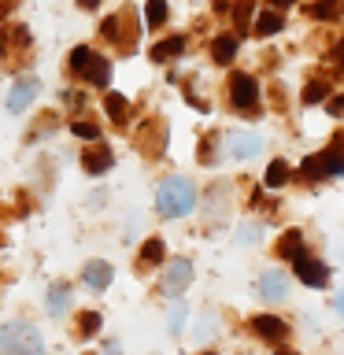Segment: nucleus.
<instances>
[{
  "label": "nucleus",
  "instance_id": "1",
  "mask_svg": "<svg viewBox=\"0 0 344 355\" xmlns=\"http://www.w3.org/2000/svg\"><path fill=\"white\" fill-rule=\"evenodd\" d=\"M196 207V189L189 178H166L160 185V193H155V211H160L163 218H182L189 211Z\"/></svg>",
  "mask_w": 344,
  "mask_h": 355
},
{
  "label": "nucleus",
  "instance_id": "2",
  "mask_svg": "<svg viewBox=\"0 0 344 355\" xmlns=\"http://www.w3.org/2000/svg\"><path fill=\"white\" fill-rule=\"evenodd\" d=\"M0 355H44V340L30 322H8L0 329Z\"/></svg>",
  "mask_w": 344,
  "mask_h": 355
},
{
  "label": "nucleus",
  "instance_id": "3",
  "mask_svg": "<svg viewBox=\"0 0 344 355\" xmlns=\"http://www.w3.org/2000/svg\"><path fill=\"white\" fill-rule=\"evenodd\" d=\"M137 41H141L137 11H133V8L115 11V26H111V44H115V49H119L122 55H133V52H137Z\"/></svg>",
  "mask_w": 344,
  "mask_h": 355
},
{
  "label": "nucleus",
  "instance_id": "4",
  "mask_svg": "<svg viewBox=\"0 0 344 355\" xmlns=\"http://www.w3.org/2000/svg\"><path fill=\"white\" fill-rule=\"evenodd\" d=\"M133 144L141 148V155H148V159H160L163 148H166V122L160 115L144 119V126L133 133Z\"/></svg>",
  "mask_w": 344,
  "mask_h": 355
},
{
  "label": "nucleus",
  "instance_id": "5",
  "mask_svg": "<svg viewBox=\"0 0 344 355\" xmlns=\"http://www.w3.org/2000/svg\"><path fill=\"white\" fill-rule=\"evenodd\" d=\"M226 89H230V104L237 107V111H255V107H259V82H255L252 74L233 71Z\"/></svg>",
  "mask_w": 344,
  "mask_h": 355
},
{
  "label": "nucleus",
  "instance_id": "6",
  "mask_svg": "<svg viewBox=\"0 0 344 355\" xmlns=\"http://www.w3.org/2000/svg\"><path fill=\"white\" fill-rule=\"evenodd\" d=\"M193 282V263L189 259H171L160 274V293L163 296H182Z\"/></svg>",
  "mask_w": 344,
  "mask_h": 355
},
{
  "label": "nucleus",
  "instance_id": "7",
  "mask_svg": "<svg viewBox=\"0 0 344 355\" xmlns=\"http://www.w3.org/2000/svg\"><path fill=\"white\" fill-rule=\"evenodd\" d=\"M37 89H41V82H37L33 74L15 78V85H11V93H8V111H11V115H22V111H26V107L33 104Z\"/></svg>",
  "mask_w": 344,
  "mask_h": 355
},
{
  "label": "nucleus",
  "instance_id": "8",
  "mask_svg": "<svg viewBox=\"0 0 344 355\" xmlns=\"http://www.w3.org/2000/svg\"><path fill=\"white\" fill-rule=\"evenodd\" d=\"M226 144H230L233 159H252L263 148V137L259 133H248V130H233V133H226Z\"/></svg>",
  "mask_w": 344,
  "mask_h": 355
},
{
  "label": "nucleus",
  "instance_id": "9",
  "mask_svg": "<svg viewBox=\"0 0 344 355\" xmlns=\"http://www.w3.org/2000/svg\"><path fill=\"white\" fill-rule=\"evenodd\" d=\"M111 163H115V155H111V148H108L104 141H96L93 148L82 152V171L93 174V178H100L104 171H111Z\"/></svg>",
  "mask_w": 344,
  "mask_h": 355
},
{
  "label": "nucleus",
  "instance_id": "10",
  "mask_svg": "<svg viewBox=\"0 0 344 355\" xmlns=\"http://www.w3.org/2000/svg\"><path fill=\"white\" fill-rule=\"evenodd\" d=\"M248 326H252L255 337H263V340H270V344H282V340L289 337V326H285L277 315H255Z\"/></svg>",
  "mask_w": 344,
  "mask_h": 355
},
{
  "label": "nucleus",
  "instance_id": "11",
  "mask_svg": "<svg viewBox=\"0 0 344 355\" xmlns=\"http://www.w3.org/2000/svg\"><path fill=\"white\" fill-rule=\"evenodd\" d=\"M293 266H296V277L304 285H311V288H322L329 282V270L322 266L318 259H307V255H300V259H293Z\"/></svg>",
  "mask_w": 344,
  "mask_h": 355
},
{
  "label": "nucleus",
  "instance_id": "12",
  "mask_svg": "<svg viewBox=\"0 0 344 355\" xmlns=\"http://www.w3.org/2000/svg\"><path fill=\"white\" fill-rule=\"evenodd\" d=\"M82 82L96 85V89H108L111 85V60H104V55H89V63L82 67Z\"/></svg>",
  "mask_w": 344,
  "mask_h": 355
},
{
  "label": "nucleus",
  "instance_id": "13",
  "mask_svg": "<svg viewBox=\"0 0 344 355\" xmlns=\"http://www.w3.org/2000/svg\"><path fill=\"white\" fill-rule=\"evenodd\" d=\"M82 277H85V285L93 288V293H104V288L111 285V277H115V266H111L108 259H93V263H85Z\"/></svg>",
  "mask_w": 344,
  "mask_h": 355
},
{
  "label": "nucleus",
  "instance_id": "14",
  "mask_svg": "<svg viewBox=\"0 0 344 355\" xmlns=\"http://www.w3.org/2000/svg\"><path fill=\"white\" fill-rule=\"evenodd\" d=\"M163 259H166V244L160 237H148L137 252V274H148L152 266H160Z\"/></svg>",
  "mask_w": 344,
  "mask_h": 355
},
{
  "label": "nucleus",
  "instance_id": "15",
  "mask_svg": "<svg viewBox=\"0 0 344 355\" xmlns=\"http://www.w3.org/2000/svg\"><path fill=\"white\" fill-rule=\"evenodd\" d=\"M259 296L263 300H285L289 296V277L282 270H266L259 277Z\"/></svg>",
  "mask_w": 344,
  "mask_h": 355
},
{
  "label": "nucleus",
  "instance_id": "16",
  "mask_svg": "<svg viewBox=\"0 0 344 355\" xmlns=\"http://www.w3.org/2000/svg\"><path fill=\"white\" fill-rule=\"evenodd\" d=\"M182 52H185V37H182V33H174V37H163V41H155L148 55H152L155 63H171V60H178Z\"/></svg>",
  "mask_w": 344,
  "mask_h": 355
},
{
  "label": "nucleus",
  "instance_id": "17",
  "mask_svg": "<svg viewBox=\"0 0 344 355\" xmlns=\"http://www.w3.org/2000/svg\"><path fill=\"white\" fill-rule=\"evenodd\" d=\"M67 304H71V282H55L49 288V300H44V311L52 318H63L67 315Z\"/></svg>",
  "mask_w": 344,
  "mask_h": 355
},
{
  "label": "nucleus",
  "instance_id": "18",
  "mask_svg": "<svg viewBox=\"0 0 344 355\" xmlns=\"http://www.w3.org/2000/svg\"><path fill=\"white\" fill-rule=\"evenodd\" d=\"M274 252H277V259H289V263L300 259V255H304V233H300V230H285Z\"/></svg>",
  "mask_w": 344,
  "mask_h": 355
},
{
  "label": "nucleus",
  "instance_id": "19",
  "mask_svg": "<svg viewBox=\"0 0 344 355\" xmlns=\"http://www.w3.org/2000/svg\"><path fill=\"white\" fill-rule=\"evenodd\" d=\"M252 30L259 33V37H274L277 30H285V19H282V11H259V15L252 19Z\"/></svg>",
  "mask_w": 344,
  "mask_h": 355
},
{
  "label": "nucleus",
  "instance_id": "20",
  "mask_svg": "<svg viewBox=\"0 0 344 355\" xmlns=\"http://www.w3.org/2000/svg\"><path fill=\"white\" fill-rule=\"evenodd\" d=\"M233 55H237V37H233V33L215 37V44H211V60L226 67V63H233Z\"/></svg>",
  "mask_w": 344,
  "mask_h": 355
},
{
  "label": "nucleus",
  "instance_id": "21",
  "mask_svg": "<svg viewBox=\"0 0 344 355\" xmlns=\"http://www.w3.org/2000/svg\"><path fill=\"white\" fill-rule=\"evenodd\" d=\"M100 326H104V318H100V311H82V315L74 318V333H78L82 340L96 337V333H100Z\"/></svg>",
  "mask_w": 344,
  "mask_h": 355
},
{
  "label": "nucleus",
  "instance_id": "22",
  "mask_svg": "<svg viewBox=\"0 0 344 355\" xmlns=\"http://www.w3.org/2000/svg\"><path fill=\"white\" fill-rule=\"evenodd\" d=\"M104 111H108V119H115L119 126H126V115H130V100L122 96V93H108V96H104Z\"/></svg>",
  "mask_w": 344,
  "mask_h": 355
},
{
  "label": "nucleus",
  "instance_id": "23",
  "mask_svg": "<svg viewBox=\"0 0 344 355\" xmlns=\"http://www.w3.org/2000/svg\"><path fill=\"white\" fill-rule=\"evenodd\" d=\"M166 15H171V11H166V0H148V4H144V22H148V30H160L166 22Z\"/></svg>",
  "mask_w": 344,
  "mask_h": 355
},
{
  "label": "nucleus",
  "instance_id": "24",
  "mask_svg": "<svg viewBox=\"0 0 344 355\" xmlns=\"http://www.w3.org/2000/svg\"><path fill=\"white\" fill-rule=\"evenodd\" d=\"M289 178H293V174H289V163H285V159H274L270 166H266V178H263V182H266V189H282Z\"/></svg>",
  "mask_w": 344,
  "mask_h": 355
},
{
  "label": "nucleus",
  "instance_id": "25",
  "mask_svg": "<svg viewBox=\"0 0 344 355\" xmlns=\"http://www.w3.org/2000/svg\"><path fill=\"white\" fill-rule=\"evenodd\" d=\"M89 55H93V49H85V44L71 49V55H67V74H71V78H82V67L89 63Z\"/></svg>",
  "mask_w": 344,
  "mask_h": 355
},
{
  "label": "nucleus",
  "instance_id": "26",
  "mask_svg": "<svg viewBox=\"0 0 344 355\" xmlns=\"http://www.w3.org/2000/svg\"><path fill=\"white\" fill-rule=\"evenodd\" d=\"M60 126L55 122V111H41L37 115V122H33V130H30V141H37V137H49V133Z\"/></svg>",
  "mask_w": 344,
  "mask_h": 355
},
{
  "label": "nucleus",
  "instance_id": "27",
  "mask_svg": "<svg viewBox=\"0 0 344 355\" xmlns=\"http://www.w3.org/2000/svg\"><path fill=\"white\" fill-rule=\"evenodd\" d=\"M252 11H255V0H237V8H233V22H237V30H248Z\"/></svg>",
  "mask_w": 344,
  "mask_h": 355
},
{
  "label": "nucleus",
  "instance_id": "28",
  "mask_svg": "<svg viewBox=\"0 0 344 355\" xmlns=\"http://www.w3.org/2000/svg\"><path fill=\"white\" fill-rule=\"evenodd\" d=\"M215 144H218V133H207V137L200 141V155H196V159L204 163V166L215 163Z\"/></svg>",
  "mask_w": 344,
  "mask_h": 355
},
{
  "label": "nucleus",
  "instance_id": "29",
  "mask_svg": "<svg viewBox=\"0 0 344 355\" xmlns=\"http://www.w3.org/2000/svg\"><path fill=\"white\" fill-rule=\"evenodd\" d=\"M71 133L82 141H100V126L96 122H71Z\"/></svg>",
  "mask_w": 344,
  "mask_h": 355
},
{
  "label": "nucleus",
  "instance_id": "30",
  "mask_svg": "<svg viewBox=\"0 0 344 355\" xmlns=\"http://www.w3.org/2000/svg\"><path fill=\"white\" fill-rule=\"evenodd\" d=\"M300 174L311 178V182H315V178H326V171H322V155H307L304 166H300Z\"/></svg>",
  "mask_w": 344,
  "mask_h": 355
},
{
  "label": "nucleus",
  "instance_id": "31",
  "mask_svg": "<svg viewBox=\"0 0 344 355\" xmlns=\"http://www.w3.org/2000/svg\"><path fill=\"white\" fill-rule=\"evenodd\" d=\"M326 93H329V89L322 85V82H311L304 89V104H318V100H326Z\"/></svg>",
  "mask_w": 344,
  "mask_h": 355
},
{
  "label": "nucleus",
  "instance_id": "32",
  "mask_svg": "<svg viewBox=\"0 0 344 355\" xmlns=\"http://www.w3.org/2000/svg\"><path fill=\"white\" fill-rule=\"evenodd\" d=\"M333 11H337V4H333V0H322V4H311L307 8V15L311 19H333Z\"/></svg>",
  "mask_w": 344,
  "mask_h": 355
},
{
  "label": "nucleus",
  "instance_id": "33",
  "mask_svg": "<svg viewBox=\"0 0 344 355\" xmlns=\"http://www.w3.org/2000/svg\"><path fill=\"white\" fill-rule=\"evenodd\" d=\"M237 241L241 244H255V241H259V226H248V222H244V226L237 230Z\"/></svg>",
  "mask_w": 344,
  "mask_h": 355
},
{
  "label": "nucleus",
  "instance_id": "34",
  "mask_svg": "<svg viewBox=\"0 0 344 355\" xmlns=\"http://www.w3.org/2000/svg\"><path fill=\"white\" fill-rule=\"evenodd\" d=\"M182 326H185V307L178 304V307L171 311V333H182Z\"/></svg>",
  "mask_w": 344,
  "mask_h": 355
},
{
  "label": "nucleus",
  "instance_id": "35",
  "mask_svg": "<svg viewBox=\"0 0 344 355\" xmlns=\"http://www.w3.org/2000/svg\"><path fill=\"white\" fill-rule=\"evenodd\" d=\"M11 52V26H0V55Z\"/></svg>",
  "mask_w": 344,
  "mask_h": 355
},
{
  "label": "nucleus",
  "instance_id": "36",
  "mask_svg": "<svg viewBox=\"0 0 344 355\" xmlns=\"http://www.w3.org/2000/svg\"><path fill=\"white\" fill-rule=\"evenodd\" d=\"M82 93H78V89H67V93H63V104H71V107H82Z\"/></svg>",
  "mask_w": 344,
  "mask_h": 355
},
{
  "label": "nucleus",
  "instance_id": "37",
  "mask_svg": "<svg viewBox=\"0 0 344 355\" xmlns=\"http://www.w3.org/2000/svg\"><path fill=\"white\" fill-rule=\"evenodd\" d=\"M104 355H122V352H119V340H108V344H104Z\"/></svg>",
  "mask_w": 344,
  "mask_h": 355
},
{
  "label": "nucleus",
  "instance_id": "38",
  "mask_svg": "<svg viewBox=\"0 0 344 355\" xmlns=\"http://www.w3.org/2000/svg\"><path fill=\"white\" fill-rule=\"evenodd\" d=\"M100 4V0H78V8H85V11H93Z\"/></svg>",
  "mask_w": 344,
  "mask_h": 355
},
{
  "label": "nucleus",
  "instance_id": "39",
  "mask_svg": "<svg viewBox=\"0 0 344 355\" xmlns=\"http://www.w3.org/2000/svg\"><path fill=\"white\" fill-rule=\"evenodd\" d=\"M341 107H344V96H341V100H333V104H329V111H333V115H337Z\"/></svg>",
  "mask_w": 344,
  "mask_h": 355
},
{
  "label": "nucleus",
  "instance_id": "40",
  "mask_svg": "<svg viewBox=\"0 0 344 355\" xmlns=\"http://www.w3.org/2000/svg\"><path fill=\"white\" fill-rule=\"evenodd\" d=\"M215 11H230V0H215Z\"/></svg>",
  "mask_w": 344,
  "mask_h": 355
},
{
  "label": "nucleus",
  "instance_id": "41",
  "mask_svg": "<svg viewBox=\"0 0 344 355\" xmlns=\"http://www.w3.org/2000/svg\"><path fill=\"white\" fill-rule=\"evenodd\" d=\"M333 307H337V315H344V293L337 296V304H333Z\"/></svg>",
  "mask_w": 344,
  "mask_h": 355
},
{
  "label": "nucleus",
  "instance_id": "42",
  "mask_svg": "<svg viewBox=\"0 0 344 355\" xmlns=\"http://www.w3.org/2000/svg\"><path fill=\"white\" fill-rule=\"evenodd\" d=\"M289 4H293V0H274V8H277V11H282V8H289Z\"/></svg>",
  "mask_w": 344,
  "mask_h": 355
},
{
  "label": "nucleus",
  "instance_id": "43",
  "mask_svg": "<svg viewBox=\"0 0 344 355\" xmlns=\"http://www.w3.org/2000/svg\"><path fill=\"white\" fill-rule=\"evenodd\" d=\"M337 60H341V67H344V41L337 44Z\"/></svg>",
  "mask_w": 344,
  "mask_h": 355
},
{
  "label": "nucleus",
  "instance_id": "44",
  "mask_svg": "<svg viewBox=\"0 0 344 355\" xmlns=\"http://www.w3.org/2000/svg\"><path fill=\"white\" fill-rule=\"evenodd\" d=\"M274 355H293V352H285V348H282V352H274Z\"/></svg>",
  "mask_w": 344,
  "mask_h": 355
},
{
  "label": "nucleus",
  "instance_id": "45",
  "mask_svg": "<svg viewBox=\"0 0 344 355\" xmlns=\"http://www.w3.org/2000/svg\"><path fill=\"white\" fill-rule=\"evenodd\" d=\"M204 355H215V352H204Z\"/></svg>",
  "mask_w": 344,
  "mask_h": 355
}]
</instances>
